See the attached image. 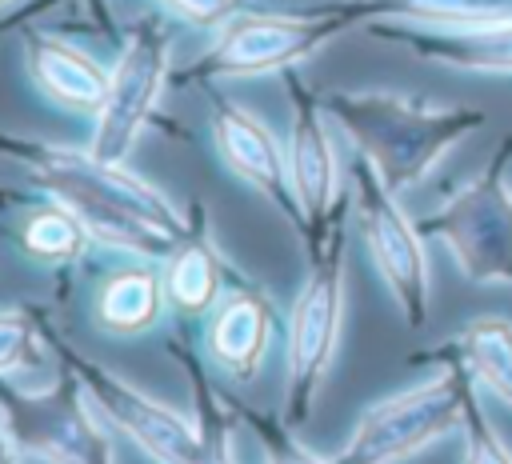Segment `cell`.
I'll list each match as a JSON object with an SVG mask.
<instances>
[{
  "label": "cell",
  "instance_id": "cell-1",
  "mask_svg": "<svg viewBox=\"0 0 512 464\" xmlns=\"http://www.w3.org/2000/svg\"><path fill=\"white\" fill-rule=\"evenodd\" d=\"M0 156L28 168L32 184L60 200L96 244L136 260H168L196 228V212L172 204L168 192L136 176L128 164L100 160L92 148H68L0 132Z\"/></svg>",
  "mask_w": 512,
  "mask_h": 464
},
{
  "label": "cell",
  "instance_id": "cell-2",
  "mask_svg": "<svg viewBox=\"0 0 512 464\" xmlns=\"http://www.w3.org/2000/svg\"><path fill=\"white\" fill-rule=\"evenodd\" d=\"M324 112L348 132L360 156L376 164L392 192H408L428 180L448 148L468 140L484 112L460 104H428L420 96L360 88V92H328Z\"/></svg>",
  "mask_w": 512,
  "mask_h": 464
},
{
  "label": "cell",
  "instance_id": "cell-3",
  "mask_svg": "<svg viewBox=\"0 0 512 464\" xmlns=\"http://www.w3.org/2000/svg\"><path fill=\"white\" fill-rule=\"evenodd\" d=\"M476 384L460 364H436L432 376L372 400L332 464H408L424 448L460 432Z\"/></svg>",
  "mask_w": 512,
  "mask_h": 464
},
{
  "label": "cell",
  "instance_id": "cell-4",
  "mask_svg": "<svg viewBox=\"0 0 512 464\" xmlns=\"http://www.w3.org/2000/svg\"><path fill=\"white\" fill-rule=\"evenodd\" d=\"M364 16L360 4H336V8H300V12H280V8H244L232 16L212 48L180 76L184 84H208V80H248V76H268V72H288L312 52H320L332 36H340L348 24Z\"/></svg>",
  "mask_w": 512,
  "mask_h": 464
},
{
  "label": "cell",
  "instance_id": "cell-5",
  "mask_svg": "<svg viewBox=\"0 0 512 464\" xmlns=\"http://www.w3.org/2000/svg\"><path fill=\"white\" fill-rule=\"evenodd\" d=\"M0 416L28 464H116L88 388L64 368L44 384L0 380Z\"/></svg>",
  "mask_w": 512,
  "mask_h": 464
},
{
  "label": "cell",
  "instance_id": "cell-6",
  "mask_svg": "<svg viewBox=\"0 0 512 464\" xmlns=\"http://www.w3.org/2000/svg\"><path fill=\"white\" fill-rule=\"evenodd\" d=\"M344 328V228L336 224L316 248H308V276L288 316V372H284V424L300 428L324 376L336 360Z\"/></svg>",
  "mask_w": 512,
  "mask_h": 464
},
{
  "label": "cell",
  "instance_id": "cell-7",
  "mask_svg": "<svg viewBox=\"0 0 512 464\" xmlns=\"http://www.w3.org/2000/svg\"><path fill=\"white\" fill-rule=\"evenodd\" d=\"M512 140L464 180L424 224L420 232L436 236L464 280L472 284H508L512 288V180H508Z\"/></svg>",
  "mask_w": 512,
  "mask_h": 464
},
{
  "label": "cell",
  "instance_id": "cell-8",
  "mask_svg": "<svg viewBox=\"0 0 512 464\" xmlns=\"http://www.w3.org/2000/svg\"><path fill=\"white\" fill-rule=\"evenodd\" d=\"M396 196L400 192L388 188V180L376 172V164L356 152V160H352V208H356V224H360L368 260L380 272L384 288L392 292L404 324L424 328L428 308H432V272H428L420 228L408 220V212L400 208Z\"/></svg>",
  "mask_w": 512,
  "mask_h": 464
},
{
  "label": "cell",
  "instance_id": "cell-9",
  "mask_svg": "<svg viewBox=\"0 0 512 464\" xmlns=\"http://www.w3.org/2000/svg\"><path fill=\"white\" fill-rule=\"evenodd\" d=\"M172 76V32L168 24L148 12L128 24V36L120 44L116 64L108 68V92L96 112L92 128V152L112 164H128L140 132L148 128L164 84Z\"/></svg>",
  "mask_w": 512,
  "mask_h": 464
},
{
  "label": "cell",
  "instance_id": "cell-10",
  "mask_svg": "<svg viewBox=\"0 0 512 464\" xmlns=\"http://www.w3.org/2000/svg\"><path fill=\"white\" fill-rule=\"evenodd\" d=\"M44 340L64 360V368L88 388L100 416L108 424H116L120 432H128L132 444H140L156 464H204L208 460V436H204L200 420H188L184 412H176V408L152 400L148 392H140L136 384L120 380L112 368L84 356L68 340H60L48 324H44Z\"/></svg>",
  "mask_w": 512,
  "mask_h": 464
},
{
  "label": "cell",
  "instance_id": "cell-11",
  "mask_svg": "<svg viewBox=\"0 0 512 464\" xmlns=\"http://www.w3.org/2000/svg\"><path fill=\"white\" fill-rule=\"evenodd\" d=\"M288 100H292V132H288V168L292 188L304 212V248H316L344 216V188H340V156L328 132L324 100L296 76L284 72Z\"/></svg>",
  "mask_w": 512,
  "mask_h": 464
},
{
  "label": "cell",
  "instance_id": "cell-12",
  "mask_svg": "<svg viewBox=\"0 0 512 464\" xmlns=\"http://www.w3.org/2000/svg\"><path fill=\"white\" fill-rule=\"evenodd\" d=\"M212 144H216L220 164L236 180L256 188L304 236V212H300V200H296V188H292L288 148L276 140V132L256 112H248L244 104L216 96L212 100Z\"/></svg>",
  "mask_w": 512,
  "mask_h": 464
},
{
  "label": "cell",
  "instance_id": "cell-13",
  "mask_svg": "<svg viewBox=\"0 0 512 464\" xmlns=\"http://www.w3.org/2000/svg\"><path fill=\"white\" fill-rule=\"evenodd\" d=\"M24 64L28 76L36 84V92L64 108V112H80V116H96L108 92V68L88 56L84 48H76L72 40L56 36V32H40L28 28L24 32Z\"/></svg>",
  "mask_w": 512,
  "mask_h": 464
},
{
  "label": "cell",
  "instance_id": "cell-14",
  "mask_svg": "<svg viewBox=\"0 0 512 464\" xmlns=\"http://www.w3.org/2000/svg\"><path fill=\"white\" fill-rule=\"evenodd\" d=\"M272 332H276V304L268 300L264 288L240 280L236 288H224L220 304L212 308V320H208V352L212 360L236 376V380H248L268 344H272Z\"/></svg>",
  "mask_w": 512,
  "mask_h": 464
},
{
  "label": "cell",
  "instance_id": "cell-15",
  "mask_svg": "<svg viewBox=\"0 0 512 464\" xmlns=\"http://www.w3.org/2000/svg\"><path fill=\"white\" fill-rule=\"evenodd\" d=\"M412 364H460L476 388L492 392L512 408V320L508 316H476L444 344L408 356Z\"/></svg>",
  "mask_w": 512,
  "mask_h": 464
},
{
  "label": "cell",
  "instance_id": "cell-16",
  "mask_svg": "<svg viewBox=\"0 0 512 464\" xmlns=\"http://www.w3.org/2000/svg\"><path fill=\"white\" fill-rule=\"evenodd\" d=\"M416 56L460 68V72H492L512 76V24H488V28H428L396 32Z\"/></svg>",
  "mask_w": 512,
  "mask_h": 464
},
{
  "label": "cell",
  "instance_id": "cell-17",
  "mask_svg": "<svg viewBox=\"0 0 512 464\" xmlns=\"http://www.w3.org/2000/svg\"><path fill=\"white\" fill-rule=\"evenodd\" d=\"M224 276H228L224 256L216 252L212 236L204 232V212L196 204V228H192V236L164 260V272H160L164 296H168V304L180 316H204V312H212L220 304Z\"/></svg>",
  "mask_w": 512,
  "mask_h": 464
},
{
  "label": "cell",
  "instance_id": "cell-18",
  "mask_svg": "<svg viewBox=\"0 0 512 464\" xmlns=\"http://www.w3.org/2000/svg\"><path fill=\"white\" fill-rule=\"evenodd\" d=\"M164 304H168L164 280L144 260V264L112 272L96 288V324L112 336H136V332H148L160 320Z\"/></svg>",
  "mask_w": 512,
  "mask_h": 464
},
{
  "label": "cell",
  "instance_id": "cell-19",
  "mask_svg": "<svg viewBox=\"0 0 512 464\" xmlns=\"http://www.w3.org/2000/svg\"><path fill=\"white\" fill-rule=\"evenodd\" d=\"M176 360L184 364V376H188V388H192V400H196V420L204 424V436H208V460L204 464H240V448H236V436H240V416L232 420V396H220L216 380L204 372L200 356L196 352H184L180 344H172Z\"/></svg>",
  "mask_w": 512,
  "mask_h": 464
},
{
  "label": "cell",
  "instance_id": "cell-20",
  "mask_svg": "<svg viewBox=\"0 0 512 464\" xmlns=\"http://www.w3.org/2000/svg\"><path fill=\"white\" fill-rule=\"evenodd\" d=\"M88 244H92L88 228L60 200L32 208L28 220L20 224V248L40 264H72L88 252Z\"/></svg>",
  "mask_w": 512,
  "mask_h": 464
},
{
  "label": "cell",
  "instance_id": "cell-21",
  "mask_svg": "<svg viewBox=\"0 0 512 464\" xmlns=\"http://www.w3.org/2000/svg\"><path fill=\"white\" fill-rule=\"evenodd\" d=\"M44 324L28 308H0V380L44 364Z\"/></svg>",
  "mask_w": 512,
  "mask_h": 464
},
{
  "label": "cell",
  "instance_id": "cell-22",
  "mask_svg": "<svg viewBox=\"0 0 512 464\" xmlns=\"http://www.w3.org/2000/svg\"><path fill=\"white\" fill-rule=\"evenodd\" d=\"M236 412H240V420L248 424V432L256 436L264 464H332V456L324 460V456H316L312 448H304V444L292 436V424L268 420V416H260V412H252V408H244V404H236Z\"/></svg>",
  "mask_w": 512,
  "mask_h": 464
},
{
  "label": "cell",
  "instance_id": "cell-23",
  "mask_svg": "<svg viewBox=\"0 0 512 464\" xmlns=\"http://www.w3.org/2000/svg\"><path fill=\"white\" fill-rule=\"evenodd\" d=\"M460 464H512V448L504 444V436L488 420L476 392H472L464 424H460Z\"/></svg>",
  "mask_w": 512,
  "mask_h": 464
},
{
  "label": "cell",
  "instance_id": "cell-24",
  "mask_svg": "<svg viewBox=\"0 0 512 464\" xmlns=\"http://www.w3.org/2000/svg\"><path fill=\"white\" fill-rule=\"evenodd\" d=\"M160 12L192 24V28H204V32H220L232 16H240L248 8V0H156Z\"/></svg>",
  "mask_w": 512,
  "mask_h": 464
},
{
  "label": "cell",
  "instance_id": "cell-25",
  "mask_svg": "<svg viewBox=\"0 0 512 464\" xmlns=\"http://www.w3.org/2000/svg\"><path fill=\"white\" fill-rule=\"evenodd\" d=\"M0 464H28V460H24V452L16 448V440L8 436V428H4V416H0Z\"/></svg>",
  "mask_w": 512,
  "mask_h": 464
},
{
  "label": "cell",
  "instance_id": "cell-26",
  "mask_svg": "<svg viewBox=\"0 0 512 464\" xmlns=\"http://www.w3.org/2000/svg\"><path fill=\"white\" fill-rule=\"evenodd\" d=\"M12 4H16V0H0V12H4V8H12Z\"/></svg>",
  "mask_w": 512,
  "mask_h": 464
},
{
  "label": "cell",
  "instance_id": "cell-27",
  "mask_svg": "<svg viewBox=\"0 0 512 464\" xmlns=\"http://www.w3.org/2000/svg\"><path fill=\"white\" fill-rule=\"evenodd\" d=\"M0 204H4V192H0Z\"/></svg>",
  "mask_w": 512,
  "mask_h": 464
}]
</instances>
